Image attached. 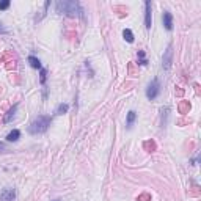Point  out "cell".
<instances>
[{"instance_id": "obj_9", "label": "cell", "mask_w": 201, "mask_h": 201, "mask_svg": "<svg viewBox=\"0 0 201 201\" xmlns=\"http://www.w3.org/2000/svg\"><path fill=\"white\" fill-rule=\"evenodd\" d=\"M135 119H137V113H135V112H133V110L127 112V116H126V127H127V129H132L133 123H135Z\"/></svg>"}, {"instance_id": "obj_17", "label": "cell", "mask_w": 201, "mask_h": 201, "mask_svg": "<svg viewBox=\"0 0 201 201\" xmlns=\"http://www.w3.org/2000/svg\"><path fill=\"white\" fill-rule=\"evenodd\" d=\"M10 5H11L10 0H3V2H0V10H8Z\"/></svg>"}, {"instance_id": "obj_11", "label": "cell", "mask_w": 201, "mask_h": 201, "mask_svg": "<svg viewBox=\"0 0 201 201\" xmlns=\"http://www.w3.org/2000/svg\"><path fill=\"white\" fill-rule=\"evenodd\" d=\"M29 63H30V66H32L33 69H41V68H43L39 58H36L35 55H30V57H29Z\"/></svg>"}, {"instance_id": "obj_6", "label": "cell", "mask_w": 201, "mask_h": 201, "mask_svg": "<svg viewBox=\"0 0 201 201\" xmlns=\"http://www.w3.org/2000/svg\"><path fill=\"white\" fill-rule=\"evenodd\" d=\"M14 198H16V189H13V187H5L0 192V201H14Z\"/></svg>"}, {"instance_id": "obj_13", "label": "cell", "mask_w": 201, "mask_h": 201, "mask_svg": "<svg viewBox=\"0 0 201 201\" xmlns=\"http://www.w3.org/2000/svg\"><path fill=\"white\" fill-rule=\"evenodd\" d=\"M68 110H69V105L68 104H60L58 107H57V115H64V113H68Z\"/></svg>"}, {"instance_id": "obj_3", "label": "cell", "mask_w": 201, "mask_h": 201, "mask_svg": "<svg viewBox=\"0 0 201 201\" xmlns=\"http://www.w3.org/2000/svg\"><path fill=\"white\" fill-rule=\"evenodd\" d=\"M160 91H162V85H160V80H159L157 77H154L151 82H149L148 88H146V98H148L149 101H154V99L159 98Z\"/></svg>"}, {"instance_id": "obj_4", "label": "cell", "mask_w": 201, "mask_h": 201, "mask_svg": "<svg viewBox=\"0 0 201 201\" xmlns=\"http://www.w3.org/2000/svg\"><path fill=\"white\" fill-rule=\"evenodd\" d=\"M171 63H173V44H168L167 50L164 52V57H162V68L168 71L171 68Z\"/></svg>"}, {"instance_id": "obj_5", "label": "cell", "mask_w": 201, "mask_h": 201, "mask_svg": "<svg viewBox=\"0 0 201 201\" xmlns=\"http://www.w3.org/2000/svg\"><path fill=\"white\" fill-rule=\"evenodd\" d=\"M153 25V6H151V2L146 0L145 2V27L146 30H149Z\"/></svg>"}, {"instance_id": "obj_1", "label": "cell", "mask_w": 201, "mask_h": 201, "mask_svg": "<svg viewBox=\"0 0 201 201\" xmlns=\"http://www.w3.org/2000/svg\"><path fill=\"white\" fill-rule=\"evenodd\" d=\"M57 13L58 14H64L68 17H83V8L79 2L60 0V2H57Z\"/></svg>"}, {"instance_id": "obj_18", "label": "cell", "mask_w": 201, "mask_h": 201, "mask_svg": "<svg viewBox=\"0 0 201 201\" xmlns=\"http://www.w3.org/2000/svg\"><path fill=\"white\" fill-rule=\"evenodd\" d=\"M5 151H8L6 145H5V143H2V141H0V153H5Z\"/></svg>"}, {"instance_id": "obj_2", "label": "cell", "mask_w": 201, "mask_h": 201, "mask_svg": "<svg viewBox=\"0 0 201 201\" xmlns=\"http://www.w3.org/2000/svg\"><path fill=\"white\" fill-rule=\"evenodd\" d=\"M52 123V118L47 115H38L29 126V133L32 135H41V133L47 132L49 126Z\"/></svg>"}, {"instance_id": "obj_12", "label": "cell", "mask_w": 201, "mask_h": 201, "mask_svg": "<svg viewBox=\"0 0 201 201\" xmlns=\"http://www.w3.org/2000/svg\"><path fill=\"white\" fill-rule=\"evenodd\" d=\"M123 36H124V39L127 43H133V33H132L130 29H124L123 30Z\"/></svg>"}, {"instance_id": "obj_15", "label": "cell", "mask_w": 201, "mask_h": 201, "mask_svg": "<svg viewBox=\"0 0 201 201\" xmlns=\"http://www.w3.org/2000/svg\"><path fill=\"white\" fill-rule=\"evenodd\" d=\"M168 112H170V109H168V107H164V109L160 110V113H162V127H165V126H167V118H168Z\"/></svg>"}, {"instance_id": "obj_14", "label": "cell", "mask_w": 201, "mask_h": 201, "mask_svg": "<svg viewBox=\"0 0 201 201\" xmlns=\"http://www.w3.org/2000/svg\"><path fill=\"white\" fill-rule=\"evenodd\" d=\"M46 80H47V69L41 68L39 69V82H41V85H46Z\"/></svg>"}, {"instance_id": "obj_19", "label": "cell", "mask_w": 201, "mask_h": 201, "mask_svg": "<svg viewBox=\"0 0 201 201\" xmlns=\"http://www.w3.org/2000/svg\"><path fill=\"white\" fill-rule=\"evenodd\" d=\"M0 33H6V29H5V25L0 22Z\"/></svg>"}, {"instance_id": "obj_20", "label": "cell", "mask_w": 201, "mask_h": 201, "mask_svg": "<svg viewBox=\"0 0 201 201\" xmlns=\"http://www.w3.org/2000/svg\"><path fill=\"white\" fill-rule=\"evenodd\" d=\"M53 201H60V199H53Z\"/></svg>"}, {"instance_id": "obj_10", "label": "cell", "mask_w": 201, "mask_h": 201, "mask_svg": "<svg viewBox=\"0 0 201 201\" xmlns=\"http://www.w3.org/2000/svg\"><path fill=\"white\" fill-rule=\"evenodd\" d=\"M19 138H21V130H19V129H13L8 135H6V140H8V141H13V143L17 141Z\"/></svg>"}, {"instance_id": "obj_16", "label": "cell", "mask_w": 201, "mask_h": 201, "mask_svg": "<svg viewBox=\"0 0 201 201\" xmlns=\"http://www.w3.org/2000/svg\"><path fill=\"white\" fill-rule=\"evenodd\" d=\"M138 58H140V61H138L140 64H143V66L148 64V60L145 58V52H143V50H138Z\"/></svg>"}, {"instance_id": "obj_8", "label": "cell", "mask_w": 201, "mask_h": 201, "mask_svg": "<svg viewBox=\"0 0 201 201\" xmlns=\"http://www.w3.org/2000/svg\"><path fill=\"white\" fill-rule=\"evenodd\" d=\"M17 107H19V104H14V105H13L11 109L8 110L6 116L3 118V123H11L13 119H14V116H16V112H17Z\"/></svg>"}, {"instance_id": "obj_7", "label": "cell", "mask_w": 201, "mask_h": 201, "mask_svg": "<svg viewBox=\"0 0 201 201\" xmlns=\"http://www.w3.org/2000/svg\"><path fill=\"white\" fill-rule=\"evenodd\" d=\"M162 24L165 27V30L171 32L173 30V14L170 11H164V14H162Z\"/></svg>"}]
</instances>
